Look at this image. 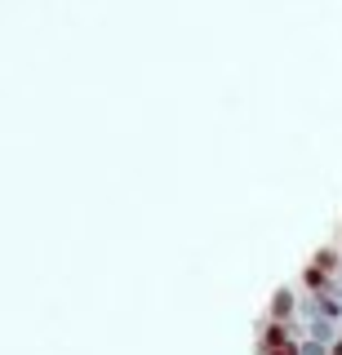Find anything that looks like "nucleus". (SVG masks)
<instances>
[{"label": "nucleus", "mask_w": 342, "mask_h": 355, "mask_svg": "<svg viewBox=\"0 0 342 355\" xmlns=\"http://www.w3.org/2000/svg\"><path fill=\"white\" fill-rule=\"evenodd\" d=\"M293 302H298V297H293V288H280V293L271 297L267 320H284V324H289V320H293Z\"/></svg>", "instance_id": "nucleus-1"}, {"label": "nucleus", "mask_w": 342, "mask_h": 355, "mask_svg": "<svg viewBox=\"0 0 342 355\" xmlns=\"http://www.w3.org/2000/svg\"><path fill=\"white\" fill-rule=\"evenodd\" d=\"M262 355H302V342H280V347H271V351H262Z\"/></svg>", "instance_id": "nucleus-2"}]
</instances>
